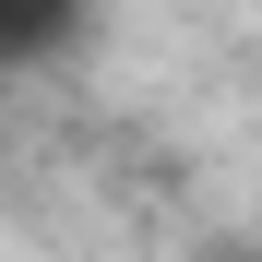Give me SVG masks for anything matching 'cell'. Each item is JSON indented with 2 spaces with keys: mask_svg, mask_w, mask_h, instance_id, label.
Here are the masks:
<instances>
[{
  "mask_svg": "<svg viewBox=\"0 0 262 262\" xmlns=\"http://www.w3.org/2000/svg\"><path fill=\"white\" fill-rule=\"evenodd\" d=\"M96 48V0H0V60L12 72H60Z\"/></svg>",
  "mask_w": 262,
  "mask_h": 262,
  "instance_id": "1",
  "label": "cell"
},
{
  "mask_svg": "<svg viewBox=\"0 0 262 262\" xmlns=\"http://www.w3.org/2000/svg\"><path fill=\"white\" fill-rule=\"evenodd\" d=\"M203 262H262V250H203Z\"/></svg>",
  "mask_w": 262,
  "mask_h": 262,
  "instance_id": "2",
  "label": "cell"
}]
</instances>
